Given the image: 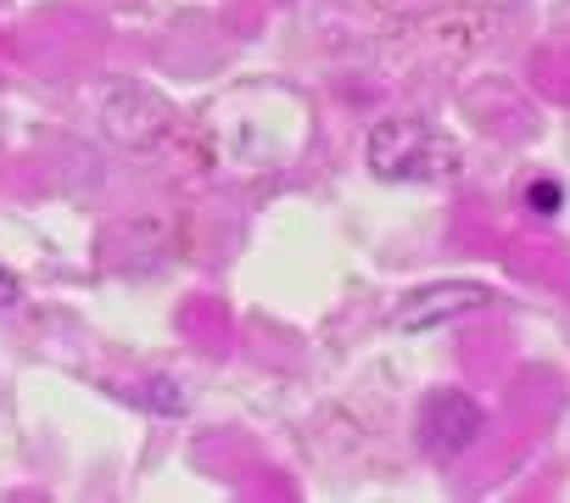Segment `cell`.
Wrapping results in <instances>:
<instances>
[{"instance_id": "cell-1", "label": "cell", "mask_w": 570, "mask_h": 503, "mask_svg": "<svg viewBox=\"0 0 570 503\" xmlns=\"http://www.w3.org/2000/svg\"><path fill=\"white\" fill-rule=\"evenodd\" d=\"M464 168L453 135H442L436 124L425 118H386L375 124L370 135V174L375 179H392V185H436V179H453Z\"/></svg>"}, {"instance_id": "cell-2", "label": "cell", "mask_w": 570, "mask_h": 503, "mask_svg": "<svg viewBox=\"0 0 570 503\" xmlns=\"http://www.w3.org/2000/svg\"><path fill=\"white\" fill-rule=\"evenodd\" d=\"M481 425H487V414H481L464 392H436V397L425 403L420 436H425V447H431V453L459 458V453H470V447L481 442Z\"/></svg>"}, {"instance_id": "cell-3", "label": "cell", "mask_w": 570, "mask_h": 503, "mask_svg": "<svg viewBox=\"0 0 570 503\" xmlns=\"http://www.w3.org/2000/svg\"><path fill=\"white\" fill-rule=\"evenodd\" d=\"M475 308H487V286L448 280V286H431V292L409 297V303L392 314V325H397V331H431V325H448V319L475 314Z\"/></svg>"}, {"instance_id": "cell-4", "label": "cell", "mask_w": 570, "mask_h": 503, "mask_svg": "<svg viewBox=\"0 0 570 503\" xmlns=\"http://www.w3.org/2000/svg\"><path fill=\"white\" fill-rule=\"evenodd\" d=\"M564 207V196H559V185H531V213H542V218H553Z\"/></svg>"}, {"instance_id": "cell-5", "label": "cell", "mask_w": 570, "mask_h": 503, "mask_svg": "<svg viewBox=\"0 0 570 503\" xmlns=\"http://www.w3.org/2000/svg\"><path fill=\"white\" fill-rule=\"evenodd\" d=\"M23 303V286H18V275L12 269H0V308H18Z\"/></svg>"}]
</instances>
